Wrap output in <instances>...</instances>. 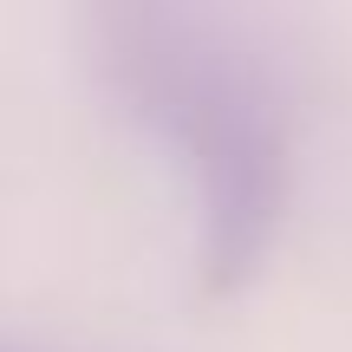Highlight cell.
<instances>
[{"mask_svg":"<svg viewBox=\"0 0 352 352\" xmlns=\"http://www.w3.org/2000/svg\"><path fill=\"white\" fill-rule=\"evenodd\" d=\"M104 65L118 91L183 157L202 209V267L215 287L254 274L287 209V111L261 65L215 20L170 7L104 13Z\"/></svg>","mask_w":352,"mask_h":352,"instance_id":"obj_1","label":"cell"},{"mask_svg":"<svg viewBox=\"0 0 352 352\" xmlns=\"http://www.w3.org/2000/svg\"><path fill=\"white\" fill-rule=\"evenodd\" d=\"M0 352H13V346H0Z\"/></svg>","mask_w":352,"mask_h":352,"instance_id":"obj_2","label":"cell"}]
</instances>
